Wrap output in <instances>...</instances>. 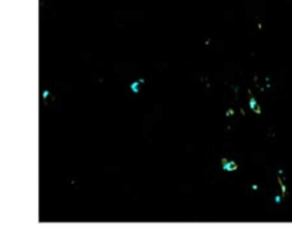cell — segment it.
I'll list each match as a JSON object with an SVG mask.
<instances>
[{
    "label": "cell",
    "instance_id": "obj_1",
    "mask_svg": "<svg viewBox=\"0 0 292 245\" xmlns=\"http://www.w3.org/2000/svg\"><path fill=\"white\" fill-rule=\"evenodd\" d=\"M221 163H222V170L224 171H235L238 168L235 161H228L227 158H222Z\"/></svg>",
    "mask_w": 292,
    "mask_h": 245
},
{
    "label": "cell",
    "instance_id": "obj_2",
    "mask_svg": "<svg viewBox=\"0 0 292 245\" xmlns=\"http://www.w3.org/2000/svg\"><path fill=\"white\" fill-rule=\"evenodd\" d=\"M248 94H249V107H251L252 110H254V111L257 113V114H261V107H259V104L257 103L255 97L252 96L251 90H248Z\"/></svg>",
    "mask_w": 292,
    "mask_h": 245
},
{
    "label": "cell",
    "instance_id": "obj_3",
    "mask_svg": "<svg viewBox=\"0 0 292 245\" xmlns=\"http://www.w3.org/2000/svg\"><path fill=\"white\" fill-rule=\"evenodd\" d=\"M140 81H133L131 84H130V89H131V91H133L134 94H137L138 91H140Z\"/></svg>",
    "mask_w": 292,
    "mask_h": 245
},
{
    "label": "cell",
    "instance_id": "obj_4",
    "mask_svg": "<svg viewBox=\"0 0 292 245\" xmlns=\"http://www.w3.org/2000/svg\"><path fill=\"white\" fill-rule=\"evenodd\" d=\"M278 181H279V185H281V189H282V195H285V194H286V185L282 182V177H281V175L278 177Z\"/></svg>",
    "mask_w": 292,
    "mask_h": 245
},
{
    "label": "cell",
    "instance_id": "obj_5",
    "mask_svg": "<svg viewBox=\"0 0 292 245\" xmlns=\"http://www.w3.org/2000/svg\"><path fill=\"white\" fill-rule=\"evenodd\" d=\"M281 201H282V197H281V195H277V197H275V202H277V204H279Z\"/></svg>",
    "mask_w": 292,
    "mask_h": 245
},
{
    "label": "cell",
    "instance_id": "obj_6",
    "mask_svg": "<svg viewBox=\"0 0 292 245\" xmlns=\"http://www.w3.org/2000/svg\"><path fill=\"white\" fill-rule=\"evenodd\" d=\"M48 94H50V93H48L47 90H44V91H43V98H47V97H48Z\"/></svg>",
    "mask_w": 292,
    "mask_h": 245
},
{
    "label": "cell",
    "instance_id": "obj_7",
    "mask_svg": "<svg viewBox=\"0 0 292 245\" xmlns=\"http://www.w3.org/2000/svg\"><path fill=\"white\" fill-rule=\"evenodd\" d=\"M225 115L228 117V115H234V110H228V111L225 113Z\"/></svg>",
    "mask_w": 292,
    "mask_h": 245
},
{
    "label": "cell",
    "instance_id": "obj_8",
    "mask_svg": "<svg viewBox=\"0 0 292 245\" xmlns=\"http://www.w3.org/2000/svg\"><path fill=\"white\" fill-rule=\"evenodd\" d=\"M251 188H252V189H254V191H258V185H257V184H254V185H252V187H251Z\"/></svg>",
    "mask_w": 292,
    "mask_h": 245
}]
</instances>
